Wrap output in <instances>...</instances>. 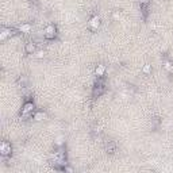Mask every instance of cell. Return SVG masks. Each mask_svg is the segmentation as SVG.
I'll return each instance as SVG.
<instances>
[{"instance_id": "obj_17", "label": "cell", "mask_w": 173, "mask_h": 173, "mask_svg": "<svg viewBox=\"0 0 173 173\" xmlns=\"http://www.w3.org/2000/svg\"><path fill=\"white\" fill-rule=\"evenodd\" d=\"M172 65H173V62H172V61L166 60L165 62H164V69H165L166 72H169V70H171V68H172Z\"/></svg>"}, {"instance_id": "obj_18", "label": "cell", "mask_w": 173, "mask_h": 173, "mask_svg": "<svg viewBox=\"0 0 173 173\" xmlns=\"http://www.w3.org/2000/svg\"><path fill=\"white\" fill-rule=\"evenodd\" d=\"M120 18H122V15H120L119 11H115V12L112 14V19H114V21H119Z\"/></svg>"}, {"instance_id": "obj_2", "label": "cell", "mask_w": 173, "mask_h": 173, "mask_svg": "<svg viewBox=\"0 0 173 173\" xmlns=\"http://www.w3.org/2000/svg\"><path fill=\"white\" fill-rule=\"evenodd\" d=\"M11 153H12L11 143L7 141H3L0 143V154H2L3 157H8V156H11Z\"/></svg>"}, {"instance_id": "obj_10", "label": "cell", "mask_w": 173, "mask_h": 173, "mask_svg": "<svg viewBox=\"0 0 173 173\" xmlns=\"http://www.w3.org/2000/svg\"><path fill=\"white\" fill-rule=\"evenodd\" d=\"M32 119H34L35 122H41V120L46 119V114H45L43 111H37V112H34V115H32Z\"/></svg>"}, {"instance_id": "obj_13", "label": "cell", "mask_w": 173, "mask_h": 173, "mask_svg": "<svg viewBox=\"0 0 173 173\" xmlns=\"http://www.w3.org/2000/svg\"><path fill=\"white\" fill-rule=\"evenodd\" d=\"M64 143H65V142H64V138H62V137H58V138L54 141V146H55V148H62Z\"/></svg>"}, {"instance_id": "obj_14", "label": "cell", "mask_w": 173, "mask_h": 173, "mask_svg": "<svg viewBox=\"0 0 173 173\" xmlns=\"http://www.w3.org/2000/svg\"><path fill=\"white\" fill-rule=\"evenodd\" d=\"M35 58H38V60H42V58H45V55H46V51L45 50H37L34 53Z\"/></svg>"}, {"instance_id": "obj_20", "label": "cell", "mask_w": 173, "mask_h": 173, "mask_svg": "<svg viewBox=\"0 0 173 173\" xmlns=\"http://www.w3.org/2000/svg\"><path fill=\"white\" fill-rule=\"evenodd\" d=\"M64 172H69V173H72V172H73V168H70V166H65V168H64Z\"/></svg>"}, {"instance_id": "obj_16", "label": "cell", "mask_w": 173, "mask_h": 173, "mask_svg": "<svg viewBox=\"0 0 173 173\" xmlns=\"http://www.w3.org/2000/svg\"><path fill=\"white\" fill-rule=\"evenodd\" d=\"M103 131V129H102V126H95L93 127V130H92V133H93V135H100Z\"/></svg>"}, {"instance_id": "obj_4", "label": "cell", "mask_w": 173, "mask_h": 173, "mask_svg": "<svg viewBox=\"0 0 173 173\" xmlns=\"http://www.w3.org/2000/svg\"><path fill=\"white\" fill-rule=\"evenodd\" d=\"M34 110H35V104L32 103V102H26L23 104V107H22V115L23 116H28L30 114L34 112Z\"/></svg>"}, {"instance_id": "obj_15", "label": "cell", "mask_w": 173, "mask_h": 173, "mask_svg": "<svg viewBox=\"0 0 173 173\" xmlns=\"http://www.w3.org/2000/svg\"><path fill=\"white\" fill-rule=\"evenodd\" d=\"M142 73H145V74H150V73H152V65H149V64L143 65V68H142Z\"/></svg>"}, {"instance_id": "obj_6", "label": "cell", "mask_w": 173, "mask_h": 173, "mask_svg": "<svg viewBox=\"0 0 173 173\" xmlns=\"http://www.w3.org/2000/svg\"><path fill=\"white\" fill-rule=\"evenodd\" d=\"M100 24H102V21H100V18L97 15H95L89 19V27L92 28V30H97V28L100 27Z\"/></svg>"}, {"instance_id": "obj_5", "label": "cell", "mask_w": 173, "mask_h": 173, "mask_svg": "<svg viewBox=\"0 0 173 173\" xmlns=\"http://www.w3.org/2000/svg\"><path fill=\"white\" fill-rule=\"evenodd\" d=\"M24 51H26L27 54H34L35 51H37V43H35L34 41L26 42V45H24Z\"/></svg>"}, {"instance_id": "obj_1", "label": "cell", "mask_w": 173, "mask_h": 173, "mask_svg": "<svg viewBox=\"0 0 173 173\" xmlns=\"http://www.w3.org/2000/svg\"><path fill=\"white\" fill-rule=\"evenodd\" d=\"M57 37V27L54 24H47L43 30V38L45 39H54Z\"/></svg>"}, {"instance_id": "obj_8", "label": "cell", "mask_w": 173, "mask_h": 173, "mask_svg": "<svg viewBox=\"0 0 173 173\" xmlns=\"http://www.w3.org/2000/svg\"><path fill=\"white\" fill-rule=\"evenodd\" d=\"M106 70H107V68H106V65H103V64H99L96 68H95V74H96L97 77H103L104 74H106Z\"/></svg>"}, {"instance_id": "obj_3", "label": "cell", "mask_w": 173, "mask_h": 173, "mask_svg": "<svg viewBox=\"0 0 173 173\" xmlns=\"http://www.w3.org/2000/svg\"><path fill=\"white\" fill-rule=\"evenodd\" d=\"M16 31H18V30H14V28H11V27H4V28H2V31H0V39H2V41H6L7 38L12 37V35H15ZM18 32H19V31H18Z\"/></svg>"}, {"instance_id": "obj_12", "label": "cell", "mask_w": 173, "mask_h": 173, "mask_svg": "<svg viewBox=\"0 0 173 173\" xmlns=\"http://www.w3.org/2000/svg\"><path fill=\"white\" fill-rule=\"evenodd\" d=\"M16 84H18L19 87H22V88H26V87H27V77H26V76H21L18 80H16Z\"/></svg>"}, {"instance_id": "obj_11", "label": "cell", "mask_w": 173, "mask_h": 173, "mask_svg": "<svg viewBox=\"0 0 173 173\" xmlns=\"http://www.w3.org/2000/svg\"><path fill=\"white\" fill-rule=\"evenodd\" d=\"M106 152L108 153V154H114V153L116 152V143L115 142H108L106 145Z\"/></svg>"}, {"instance_id": "obj_19", "label": "cell", "mask_w": 173, "mask_h": 173, "mask_svg": "<svg viewBox=\"0 0 173 173\" xmlns=\"http://www.w3.org/2000/svg\"><path fill=\"white\" fill-rule=\"evenodd\" d=\"M149 2H150V0H138L139 6H148V4H149Z\"/></svg>"}, {"instance_id": "obj_9", "label": "cell", "mask_w": 173, "mask_h": 173, "mask_svg": "<svg viewBox=\"0 0 173 173\" xmlns=\"http://www.w3.org/2000/svg\"><path fill=\"white\" fill-rule=\"evenodd\" d=\"M32 30V26L30 23H22L21 26L18 27V31L22 32V34H28Z\"/></svg>"}, {"instance_id": "obj_21", "label": "cell", "mask_w": 173, "mask_h": 173, "mask_svg": "<svg viewBox=\"0 0 173 173\" xmlns=\"http://www.w3.org/2000/svg\"><path fill=\"white\" fill-rule=\"evenodd\" d=\"M169 73H173V65H172V68H171V70H169Z\"/></svg>"}, {"instance_id": "obj_7", "label": "cell", "mask_w": 173, "mask_h": 173, "mask_svg": "<svg viewBox=\"0 0 173 173\" xmlns=\"http://www.w3.org/2000/svg\"><path fill=\"white\" fill-rule=\"evenodd\" d=\"M104 85L103 84H96V85L93 87V89H92V96L93 97H99V96H102V95L104 93Z\"/></svg>"}]
</instances>
